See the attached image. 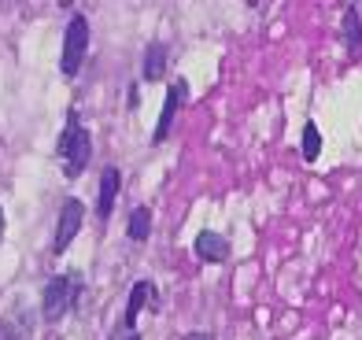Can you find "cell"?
I'll return each instance as SVG.
<instances>
[{
  "mask_svg": "<svg viewBox=\"0 0 362 340\" xmlns=\"http://www.w3.org/2000/svg\"><path fill=\"white\" fill-rule=\"evenodd\" d=\"M0 240H4V211H0Z\"/></svg>",
  "mask_w": 362,
  "mask_h": 340,
  "instance_id": "2e32d148",
  "label": "cell"
},
{
  "mask_svg": "<svg viewBox=\"0 0 362 340\" xmlns=\"http://www.w3.org/2000/svg\"><path fill=\"white\" fill-rule=\"evenodd\" d=\"M4 336H8V340H30V315L11 311V315L4 318Z\"/></svg>",
  "mask_w": 362,
  "mask_h": 340,
  "instance_id": "7c38bea8",
  "label": "cell"
},
{
  "mask_svg": "<svg viewBox=\"0 0 362 340\" xmlns=\"http://www.w3.org/2000/svg\"><path fill=\"white\" fill-rule=\"evenodd\" d=\"M318 156H322V134L315 122H307L303 126V159H318Z\"/></svg>",
  "mask_w": 362,
  "mask_h": 340,
  "instance_id": "4fadbf2b",
  "label": "cell"
},
{
  "mask_svg": "<svg viewBox=\"0 0 362 340\" xmlns=\"http://www.w3.org/2000/svg\"><path fill=\"white\" fill-rule=\"evenodd\" d=\"M59 156H63V174L78 177L81 170L89 167V156H93V137L89 129L78 122V115L71 111L67 126H63V137H59Z\"/></svg>",
  "mask_w": 362,
  "mask_h": 340,
  "instance_id": "6da1fadb",
  "label": "cell"
},
{
  "mask_svg": "<svg viewBox=\"0 0 362 340\" xmlns=\"http://www.w3.org/2000/svg\"><path fill=\"white\" fill-rule=\"evenodd\" d=\"M167 74V45H148L144 52V82H159V78Z\"/></svg>",
  "mask_w": 362,
  "mask_h": 340,
  "instance_id": "9c48e42d",
  "label": "cell"
},
{
  "mask_svg": "<svg viewBox=\"0 0 362 340\" xmlns=\"http://www.w3.org/2000/svg\"><path fill=\"white\" fill-rule=\"evenodd\" d=\"M89 52V19L86 15H71V23H67V34H63V59H59V71L74 78L78 67H81V59H86Z\"/></svg>",
  "mask_w": 362,
  "mask_h": 340,
  "instance_id": "3957f363",
  "label": "cell"
},
{
  "mask_svg": "<svg viewBox=\"0 0 362 340\" xmlns=\"http://www.w3.org/2000/svg\"><path fill=\"white\" fill-rule=\"evenodd\" d=\"M78 288H81L78 274H59V278H52V281L45 285V296H41V315H45L48 322H59V318L74 307Z\"/></svg>",
  "mask_w": 362,
  "mask_h": 340,
  "instance_id": "7a4b0ae2",
  "label": "cell"
},
{
  "mask_svg": "<svg viewBox=\"0 0 362 340\" xmlns=\"http://www.w3.org/2000/svg\"><path fill=\"white\" fill-rule=\"evenodd\" d=\"M148 300H156V288L152 281H134V293H129V303H126V318H122V326H134L137 315H141V307Z\"/></svg>",
  "mask_w": 362,
  "mask_h": 340,
  "instance_id": "ba28073f",
  "label": "cell"
},
{
  "mask_svg": "<svg viewBox=\"0 0 362 340\" xmlns=\"http://www.w3.org/2000/svg\"><path fill=\"white\" fill-rule=\"evenodd\" d=\"M344 41H348L351 52H358V48H362V15L355 8L344 11Z\"/></svg>",
  "mask_w": 362,
  "mask_h": 340,
  "instance_id": "30bf717a",
  "label": "cell"
},
{
  "mask_svg": "<svg viewBox=\"0 0 362 340\" xmlns=\"http://www.w3.org/2000/svg\"><path fill=\"white\" fill-rule=\"evenodd\" d=\"M185 340H215V336H211V333H189Z\"/></svg>",
  "mask_w": 362,
  "mask_h": 340,
  "instance_id": "9a60e30c",
  "label": "cell"
},
{
  "mask_svg": "<svg viewBox=\"0 0 362 340\" xmlns=\"http://www.w3.org/2000/svg\"><path fill=\"white\" fill-rule=\"evenodd\" d=\"M119 170L115 167H104V174H100V197H96V215L100 218H107L111 215V207H115V200H119Z\"/></svg>",
  "mask_w": 362,
  "mask_h": 340,
  "instance_id": "52a82bcc",
  "label": "cell"
},
{
  "mask_svg": "<svg viewBox=\"0 0 362 340\" xmlns=\"http://www.w3.org/2000/svg\"><path fill=\"white\" fill-rule=\"evenodd\" d=\"M196 255L204 259V263H226L229 259V240L215 230H204V233H196Z\"/></svg>",
  "mask_w": 362,
  "mask_h": 340,
  "instance_id": "8992f818",
  "label": "cell"
},
{
  "mask_svg": "<svg viewBox=\"0 0 362 340\" xmlns=\"http://www.w3.org/2000/svg\"><path fill=\"white\" fill-rule=\"evenodd\" d=\"M185 82H170V89H167V100H163V111H159V122H156V134H152V144H163L167 141V134H170V126H174V115H177V107H181V100H185Z\"/></svg>",
  "mask_w": 362,
  "mask_h": 340,
  "instance_id": "5b68a950",
  "label": "cell"
},
{
  "mask_svg": "<svg viewBox=\"0 0 362 340\" xmlns=\"http://www.w3.org/2000/svg\"><path fill=\"white\" fill-rule=\"evenodd\" d=\"M129 237L134 240L152 237V211H148V207H134V215H129Z\"/></svg>",
  "mask_w": 362,
  "mask_h": 340,
  "instance_id": "8fae6325",
  "label": "cell"
},
{
  "mask_svg": "<svg viewBox=\"0 0 362 340\" xmlns=\"http://www.w3.org/2000/svg\"><path fill=\"white\" fill-rule=\"evenodd\" d=\"M81 218H86V207H81V200H67V204L59 207V225H56V240H52V252H56V255L67 252V245L78 237Z\"/></svg>",
  "mask_w": 362,
  "mask_h": 340,
  "instance_id": "277c9868",
  "label": "cell"
},
{
  "mask_svg": "<svg viewBox=\"0 0 362 340\" xmlns=\"http://www.w3.org/2000/svg\"><path fill=\"white\" fill-rule=\"evenodd\" d=\"M111 340H141V333H137V326H119L111 333Z\"/></svg>",
  "mask_w": 362,
  "mask_h": 340,
  "instance_id": "5bb4252c",
  "label": "cell"
}]
</instances>
